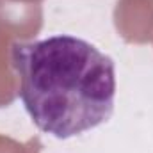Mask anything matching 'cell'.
I'll use <instances>...</instances> for the list:
<instances>
[{
    "mask_svg": "<svg viewBox=\"0 0 153 153\" xmlns=\"http://www.w3.org/2000/svg\"><path fill=\"white\" fill-rule=\"evenodd\" d=\"M18 94L32 123L70 139L105 123L114 111V61L75 36L11 45Z\"/></svg>",
    "mask_w": 153,
    "mask_h": 153,
    "instance_id": "cell-1",
    "label": "cell"
},
{
    "mask_svg": "<svg viewBox=\"0 0 153 153\" xmlns=\"http://www.w3.org/2000/svg\"><path fill=\"white\" fill-rule=\"evenodd\" d=\"M114 23L128 43L150 41L153 38V0H119Z\"/></svg>",
    "mask_w": 153,
    "mask_h": 153,
    "instance_id": "cell-2",
    "label": "cell"
},
{
    "mask_svg": "<svg viewBox=\"0 0 153 153\" xmlns=\"http://www.w3.org/2000/svg\"><path fill=\"white\" fill-rule=\"evenodd\" d=\"M43 25V9L39 4L23 0H0V30L9 38L29 39Z\"/></svg>",
    "mask_w": 153,
    "mask_h": 153,
    "instance_id": "cell-3",
    "label": "cell"
},
{
    "mask_svg": "<svg viewBox=\"0 0 153 153\" xmlns=\"http://www.w3.org/2000/svg\"><path fill=\"white\" fill-rule=\"evenodd\" d=\"M18 94V76L11 64L9 36L0 30V107L9 105Z\"/></svg>",
    "mask_w": 153,
    "mask_h": 153,
    "instance_id": "cell-4",
    "label": "cell"
},
{
    "mask_svg": "<svg viewBox=\"0 0 153 153\" xmlns=\"http://www.w3.org/2000/svg\"><path fill=\"white\" fill-rule=\"evenodd\" d=\"M27 146L23 144H18L16 141L13 139H7V137H2L0 135V153H22Z\"/></svg>",
    "mask_w": 153,
    "mask_h": 153,
    "instance_id": "cell-5",
    "label": "cell"
}]
</instances>
